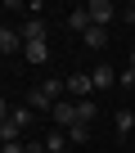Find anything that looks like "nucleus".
<instances>
[{
  "mask_svg": "<svg viewBox=\"0 0 135 153\" xmlns=\"http://www.w3.org/2000/svg\"><path fill=\"white\" fill-rule=\"evenodd\" d=\"M59 99H68V81H41V86H32L27 108H32V113H50Z\"/></svg>",
  "mask_w": 135,
  "mask_h": 153,
  "instance_id": "1",
  "label": "nucleus"
},
{
  "mask_svg": "<svg viewBox=\"0 0 135 153\" xmlns=\"http://www.w3.org/2000/svg\"><path fill=\"white\" fill-rule=\"evenodd\" d=\"M32 126V108L23 104V108H9V122L0 126V144H18V135Z\"/></svg>",
  "mask_w": 135,
  "mask_h": 153,
  "instance_id": "2",
  "label": "nucleus"
},
{
  "mask_svg": "<svg viewBox=\"0 0 135 153\" xmlns=\"http://www.w3.org/2000/svg\"><path fill=\"white\" fill-rule=\"evenodd\" d=\"M50 117H54V126H59V131L77 126V99H59V104L50 108Z\"/></svg>",
  "mask_w": 135,
  "mask_h": 153,
  "instance_id": "3",
  "label": "nucleus"
},
{
  "mask_svg": "<svg viewBox=\"0 0 135 153\" xmlns=\"http://www.w3.org/2000/svg\"><path fill=\"white\" fill-rule=\"evenodd\" d=\"M86 14H90V27H108V23L117 18V9L108 5V0H90V5H86Z\"/></svg>",
  "mask_w": 135,
  "mask_h": 153,
  "instance_id": "4",
  "label": "nucleus"
},
{
  "mask_svg": "<svg viewBox=\"0 0 135 153\" xmlns=\"http://www.w3.org/2000/svg\"><path fill=\"white\" fill-rule=\"evenodd\" d=\"M90 90H95L90 72H72V76H68V95H72V99H90Z\"/></svg>",
  "mask_w": 135,
  "mask_h": 153,
  "instance_id": "5",
  "label": "nucleus"
},
{
  "mask_svg": "<svg viewBox=\"0 0 135 153\" xmlns=\"http://www.w3.org/2000/svg\"><path fill=\"white\" fill-rule=\"evenodd\" d=\"M23 59L27 63H50V41H23Z\"/></svg>",
  "mask_w": 135,
  "mask_h": 153,
  "instance_id": "6",
  "label": "nucleus"
},
{
  "mask_svg": "<svg viewBox=\"0 0 135 153\" xmlns=\"http://www.w3.org/2000/svg\"><path fill=\"white\" fill-rule=\"evenodd\" d=\"M45 149H50V153H68V149H72V140H68V131H59V126H54V131L45 135Z\"/></svg>",
  "mask_w": 135,
  "mask_h": 153,
  "instance_id": "7",
  "label": "nucleus"
},
{
  "mask_svg": "<svg viewBox=\"0 0 135 153\" xmlns=\"http://www.w3.org/2000/svg\"><path fill=\"white\" fill-rule=\"evenodd\" d=\"M81 41H86V50H104L108 45V27H86Z\"/></svg>",
  "mask_w": 135,
  "mask_h": 153,
  "instance_id": "8",
  "label": "nucleus"
},
{
  "mask_svg": "<svg viewBox=\"0 0 135 153\" xmlns=\"http://www.w3.org/2000/svg\"><path fill=\"white\" fill-rule=\"evenodd\" d=\"M90 81H95V90H108V86H113V81H117V72H113V68H108V63H99V68H95V72H90Z\"/></svg>",
  "mask_w": 135,
  "mask_h": 153,
  "instance_id": "9",
  "label": "nucleus"
},
{
  "mask_svg": "<svg viewBox=\"0 0 135 153\" xmlns=\"http://www.w3.org/2000/svg\"><path fill=\"white\" fill-rule=\"evenodd\" d=\"M45 32H50L45 18H27V23H23V41H45Z\"/></svg>",
  "mask_w": 135,
  "mask_h": 153,
  "instance_id": "10",
  "label": "nucleus"
},
{
  "mask_svg": "<svg viewBox=\"0 0 135 153\" xmlns=\"http://www.w3.org/2000/svg\"><path fill=\"white\" fill-rule=\"evenodd\" d=\"M18 41H23V32H14V27H0V54H14V50H18Z\"/></svg>",
  "mask_w": 135,
  "mask_h": 153,
  "instance_id": "11",
  "label": "nucleus"
},
{
  "mask_svg": "<svg viewBox=\"0 0 135 153\" xmlns=\"http://www.w3.org/2000/svg\"><path fill=\"white\" fill-rule=\"evenodd\" d=\"M113 126H117V135H122V140H126V135H131V131H135V113H131V108H122V113H117V117H113Z\"/></svg>",
  "mask_w": 135,
  "mask_h": 153,
  "instance_id": "12",
  "label": "nucleus"
},
{
  "mask_svg": "<svg viewBox=\"0 0 135 153\" xmlns=\"http://www.w3.org/2000/svg\"><path fill=\"white\" fill-rule=\"evenodd\" d=\"M68 27H72V32H86V27H90V14H86V5L68 14Z\"/></svg>",
  "mask_w": 135,
  "mask_h": 153,
  "instance_id": "13",
  "label": "nucleus"
},
{
  "mask_svg": "<svg viewBox=\"0 0 135 153\" xmlns=\"http://www.w3.org/2000/svg\"><path fill=\"white\" fill-rule=\"evenodd\" d=\"M77 122H81V126L95 122V99H77Z\"/></svg>",
  "mask_w": 135,
  "mask_h": 153,
  "instance_id": "14",
  "label": "nucleus"
},
{
  "mask_svg": "<svg viewBox=\"0 0 135 153\" xmlns=\"http://www.w3.org/2000/svg\"><path fill=\"white\" fill-rule=\"evenodd\" d=\"M68 140H72V144H86V140H90V126H81V122L68 126Z\"/></svg>",
  "mask_w": 135,
  "mask_h": 153,
  "instance_id": "15",
  "label": "nucleus"
},
{
  "mask_svg": "<svg viewBox=\"0 0 135 153\" xmlns=\"http://www.w3.org/2000/svg\"><path fill=\"white\" fill-rule=\"evenodd\" d=\"M117 81H122V86L131 90V86H135V68H126V72H117Z\"/></svg>",
  "mask_w": 135,
  "mask_h": 153,
  "instance_id": "16",
  "label": "nucleus"
},
{
  "mask_svg": "<svg viewBox=\"0 0 135 153\" xmlns=\"http://www.w3.org/2000/svg\"><path fill=\"white\" fill-rule=\"evenodd\" d=\"M0 153H27V144H0Z\"/></svg>",
  "mask_w": 135,
  "mask_h": 153,
  "instance_id": "17",
  "label": "nucleus"
},
{
  "mask_svg": "<svg viewBox=\"0 0 135 153\" xmlns=\"http://www.w3.org/2000/svg\"><path fill=\"white\" fill-rule=\"evenodd\" d=\"M5 122H9V104L0 99V126H5Z\"/></svg>",
  "mask_w": 135,
  "mask_h": 153,
  "instance_id": "18",
  "label": "nucleus"
},
{
  "mask_svg": "<svg viewBox=\"0 0 135 153\" xmlns=\"http://www.w3.org/2000/svg\"><path fill=\"white\" fill-rule=\"evenodd\" d=\"M126 23H135V0H131V5H126V14H122Z\"/></svg>",
  "mask_w": 135,
  "mask_h": 153,
  "instance_id": "19",
  "label": "nucleus"
},
{
  "mask_svg": "<svg viewBox=\"0 0 135 153\" xmlns=\"http://www.w3.org/2000/svg\"><path fill=\"white\" fill-rule=\"evenodd\" d=\"M27 153H50V149L45 144H27Z\"/></svg>",
  "mask_w": 135,
  "mask_h": 153,
  "instance_id": "20",
  "label": "nucleus"
},
{
  "mask_svg": "<svg viewBox=\"0 0 135 153\" xmlns=\"http://www.w3.org/2000/svg\"><path fill=\"white\" fill-rule=\"evenodd\" d=\"M131 68H135V45H131Z\"/></svg>",
  "mask_w": 135,
  "mask_h": 153,
  "instance_id": "21",
  "label": "nucleus"
},
{
  "mask_svg": "<svg viewBox=\"0 0 135 153\" xmlns=\"http://www.w3.org/2000/svg\"><path fill=\"white\" fill-rule=\"evenodd\" d=\"M0 27H5V23H0Z\"/></svg>",
  "mask_w": 135,
  "mask_h": 153,
  "instance_id": "22",
  "label": "nucleus"
},
{
  "mask_svg": "<svg viewBox=\"0 0 135 153\" xmlns=\"http://www.w3.org/2000/svg\"><path fill=\"white\" fill-rule=\"evenodd\" d=\"M68 153H72V149H68Z\"/></svg>",
  "mask_w": 135,
  "mask_h": 153,
  "instance_id": "23",
  "label": "nucleus"
}]
</instances>
